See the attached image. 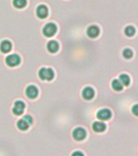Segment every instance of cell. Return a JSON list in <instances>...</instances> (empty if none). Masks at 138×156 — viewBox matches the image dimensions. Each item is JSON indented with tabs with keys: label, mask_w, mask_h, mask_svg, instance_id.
Returning a JSON list of instances; mask_svg holds the SVG:
<instances>
[{
	"label": "cell",
	"mask_w": 138,
	"mask_h": 156,
	"mask_svg": "<svg viewBox=\"0 0 138 156\" xmlns=\"http://www.w3.org/2000/svg\"><path fill=\"white\" fill-rule=\"evenodd\" d=\"M38 76L40 79L42 80H53L55 76V73L53 69L50 68H41L38 71Z\"/></svg>",
	"instance_id": "6da1fadb"
},
{
	"label": "cell",
	"mask_w": 138,
	"mask_h": 156,
	"mask_svg": "<svg viewBox=\"0 0 138 156\" xmlns=\"http://www.w3.org/2000/svg\"><path fill=\"white\" fill-rule=\"evenodd\" d=\"M56 32H57V26L55 23H52V22L45 24V26L42 29V34L46 37H51L55 36Z\"/></svg>",
	"instance_id": "7a4b0ae2"
},
{
	"label": "cell",
	"mask_w": 138,
	"mask_h": 156,
	"mask_svg": "<svg viewBox=\"0 0 138 156\" xmlns=\"http://www.w3.org/2000/svg\"><path fill=\"white\" fill-rule=\"evenodd\" d=\"M5 62L9 67H16L20 63V57L17 54H12L6 57Z\"/></svg>",
	"instance_id": "3957f363"
},
{
	"label": "cell",
	"mask_w": 138,
	"mask_h": 156,
	"mask_svg": "<svg viewBox=\"0 0 138 156\" xmlns=\"http://www.w3.org/2000/svg\"><path fill=\"white\" fill-rule=\"evenodd\" d=\"M86 135H87V133L85 131V129L81 128V127L76 128L73 132V138L75 139L76 141H83L86 137Z\"/></svg>",
	"instance_id": "277c9868"
},
{
	"label": "cell",
	"mask_w": 138,
	"mask_h": 156,
	"mask_svg": "<svg viewBox=\"0 0 138 156\" xmlns=\"http://www.w3.org/2000/svg\"><path fill=\"white\" fill-rule=\"evenodd\" d=\"M24 108H25V104L23 101L18 100L14 103V107L12 108V112L16 115H20L24 113Z\"/></svg>",
	"instance_id": "5b68a950"
},
{
	"label": "cell",
	"mask_w": 138,
	"mask_h": 156,
	"mask_svg": "<svg viewBox=\"0 0 138 156\" xmlns=\"http://www.w3.org/2000/svg\"><path fill=\"white\" fill-rule=\"evenodd\" d=\"M48 8H47L46 5L41 4L37 6V7L36 15L39 19H46V17L48 16Z\"/></svg>",
	"instance_id": "8992f818"
},
{
	"label": "cell",
	"mask_w": 138,
	"mask_h": 156,
	"mask_svg": "<svg viewBox=\"0 0 138 156\" xmlns=\"http://www.w3.org/2000/svg\"><path fill=\"white\" fill-rule=\"evenodd\" d=\"M97 118L100 120H108L111 119L112 114L111 112L107 108H103V109L99 110L97 112Z\"/></svg>",
	"instance_id": "52a82bcc"
},
{
	"label": "cell",
	"mask_w": 138,
	"mask_h": 156,
	"mask_svg": "<svg viewBox=\"0 0 138 156\" xmlns=\"http://www.w3.org/2000/svg\"><path fill=\"white\" fill-rule=\"evenodd\" d=\"M25 94H26L27 97L29 98H30V99H34L38 95V89L35 85H30L26 88Z\"/></svg>",
	"instance_id": "ba28073f"
},
{
	"label": "cell",
	"mask_w": 138,
	"mask_h": 156,
	"mask_svg": "<svg viewBox=\"0 0 138 156\" xmlns=\"http://www.w3.org/2000/svg\"><path fill=\"white\" fill-rule=\"evenodd\" d=\"M100 34V29L97 25H90L87 28L86 34L90 38H96Z\"/></svg>",
	"instance_id": "9c48e42d"
},
{
	"label": "cell",
	"mask_w": 138,
	"mask_h": 156,
	"mask_svg": "<svg viewBox=\"0 0 138 156\" xmlns=\"http://www.w3.org/2000/svg\"><path fill=\"white\" fill-rule=\"evenodd\" d=\"M95 92L94 90L90 86H86L82 90V97L85 100H91L94 97Z\"/></svg>",
	"instance_id": "30bf717a"
},
{
	"label": "cell",
	"mask_w": 138,
	"mask_h": 156,
	"mask_svg": "<svg viewBox=\"0 0 138 156\" xmlns=\"http://www.w3.org/2000/svg\"><path fill=\"white\" fill-rule=\"evenodd\" d=\"M12 44L9 40H3L0 42V51H2V53H9L10 51H12Z\"/></svg>",
	"instance_id": "8fae6325"
},
{
	"label": "cell",
	"mask_w": 138,
	"mask_h": 156,
	"mask_svg": "<svg viewBox=\"0 0 138 156\" xmlns=\"http://www.w3.org/2000/svg\"><path fill=\"white\" fill-rule=\"evenodd\" d=\"M46 48L50 53H56L59 49V44L55 40H51L48 41V43L46 45Z\"/></svg>",
	"instance_id": "7c38bea8"
},
{
	"label": "cell",
	"mask_w": 138,
	"mask_h": 156,
	"mask_svg": "<svg viewBox=\"0 0 138 156\" xmlns=\"http://www.w3.org/2000/svg\"><path fill=\"white\" fill-rule=\"evenodd\" d=\"M93 130L96 133H102V132H104L107 129V126H106V124L104 123H102V122H99V121H96L94 122L92 125Z\"/></svg>",
	"instance_id": "4fadbf2b"
},
{
	"label": "cell",
	"mask_w": 138,
	"mask_h": 156,
	"mask_svg": "<svg viewBox=\"0 0 138 156\" xmlns=\"http://www.w3.org/2000/svg\"><path fill=\"white\" fill-rule=\"evenodd\" d=\"M16 126L19 130H21V131H25V130H27V129H29V124L22 118L21 119H19V120L17 121Z\"/></svg>",
	"instance_id": "5bb4252c"
},
{
	"label": "cell",
	"mask_w": 138,
	"mask_h": 156,
	"mask_svg": "<svg viewBox=\"0 0 138 156\" xmlns=\"http://www.w3.org/2000/svg\"><path fill=\"white\" fill-rule=\"evenodd\" d=\"M12 4L17 9H22L27 5V0H13Z\"/></svg>",
	"instance_id": "9a60e30c"
},
{
	"label": "cell",
	"mask_w": 138,
	"mask_h": 156,
	"mask_svg": "<svg viewBox=\"0 0 138 156\" xmlns=\"http://www.w3.org/2000/svg\"><path fill=\"white\" fill-rule=\"evenodd\" d=\"M124 33L127 37H131L134 36V34H136V29H135V28L133 26L129 25V26H126L124 28Z\"/></svg>",
	"instance_id": "2e32d148"
},
{
	"label": "cell",
	"mask_w": 138,
	"mask_h": 156,
	"mask_svg": "<svg viewBox=\"0 0 138 156\" xmlns=\"http://www.w3.org/2000/svg\"><path fill=\"white\" fill-rule=\"evenodd\" d=\"M119 80L121 82L122 85H124V86H129L130 85V81H131L130 77L127 74H121V75H119Z\"/></svg>",
	"instance_id": "e0dca14e"
},
{
	"label": "cell",
	"mask_w": 138,
	"mask_h": 156,
	"mask_svg": "<svg viewBox=\"0 0 138 156\" xmlns=\"http://www.w3.org/2000/svg\"><path fill=\"white\" fill-rule=\"evenodd\" d=\"M111 86L112 89L115 90V91H121V90H123V85H122L121 82H120L119 80H117V79H114V80H112Z\"/></svg>",
	"instance_id": "ac0fdd59"
},
{
	"label": "cell",
	"mask_w": 138,
	"mask_h": 156,
	"mask_svg": "<svg viewBox=\"0 0 138 156\" xmlns=\"http://www.w3.org/2000/svg\"><path fill=\"white\" fill-rule=\"evenodd\" d=\"M122 55H123L124 58H127V59H129V58H131L133 57V52L131 49L125 48L123 51V52H122Z\"/></svg>",
	"instance_id": "d6986e66"
},
{
	"label": "cell",
	"mask_w": 138,
	"mask_h": 156,
	"mask_svg": "<svg viewBox=\"0 0 138 156\" xmlns=\"http://www.w3.org/2000/svg\"><path fill=\"white\" fill-rule=\"evenodd\" d=\"M132 112L134 115L138 116V104H135L132 107Z\"/></svg>",
	"instance_id": "ffe728a7"
},
{
	"label": "cell",
	"mask_w": 138,
	"mask_h": 156,
	"mask_svg": "<svg viewBox=\"0 0 138 156\" xmlns=\"http://www.w3.org/2000/svg\"><path fill=\"white\" fill-rule=\"evenodd\" d=\"M23 119H24V120H25V121H26L27 123L29 124V125H30V124L33 123V118H32L30 115H24V116L23 117Z\"/></svg>",
	"instance_id": "44dd1931"
},
{
	"label": "cell",
	"mask_w": 138,
	"mask_h": 156,
	"mask_svg": "<svg viewBox=\"0 0 138 156\" xmlns=\"http://www.w3.org/2000/svg\"><path fill=\"white\" fill-rule=\"evenodd\" d=\"M72 156H85V155H84V154H83L81 151H75V152H73Z\"/></svg>",
	"instance_id": "7402d4cb"
}]
</instances>
